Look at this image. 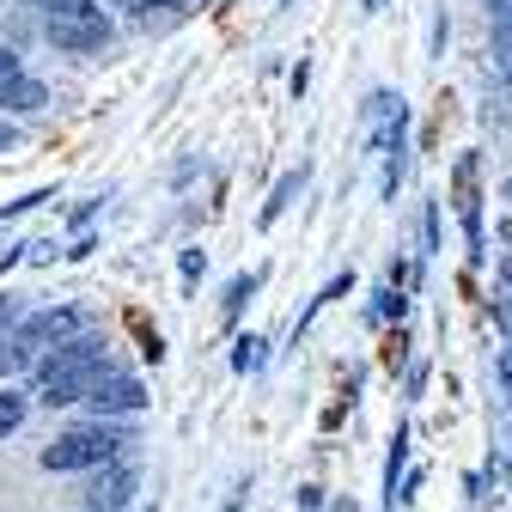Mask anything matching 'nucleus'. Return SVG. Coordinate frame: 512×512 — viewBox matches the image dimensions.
<instances>
[{
    "instance_id": "nucleus-6",
    "label": "nucleus",
    "mask_w": 512,
    "mask_h": 512,
    "mask_svg": "<svg viewBox=\"0 0 512 512\" xmlns=\"http://www.w3.org/2000/svg\"><path fill=\"white\" fill-rule=\"evenodd\" d=\"M299 183H305V171H287V177H281V183H275V196H269V202H263V226H275V220H281V214H287V202H293V196H299Z\"/></svg>"
},
{
    "instance_id": "nucleus-4",
    "label": "nucleus",
    "mask_w": 512,
    "mask_h": 512,
    "mask_svg": "<svg viewBox=\"0 0 512 512\" xmlns=\"http://www.w3.org/2000/svg\"><path fill=\"white\" fill-rule=\"evenodd\" d=\"M80 494H86V512H128V500H135V470H128V464H110V470H98Z\"/></svg>"
},
{
    "instance_id": "nucleus-1",
    "label": "nucleus",
    "mask_w": 512,
    "mask_h": 512,
    "mask_svg": "<svg viewBox=\"0 0 512 512\" xmlns=\"http://www.w3.org/2000/svg\"><path fill=\"white\" fill-rule=\"evenodd\" d=\"M110 372V342L98 330L74 336L68 348H55L43 366H37V403L61 409V403H86L92 397V384Z\"/></svg>"
},
{
    "instance_id": "nucleus-5",
    "label": "nucleus",
    "mask_w": 512,
    "mask_h": 512,
    "mask_svg": "<svg viewBox=\"0 0 512 512\" xmlns=\"http://www.w3.org/2000/svg\"><path fill=\"white\" fill-rule=\"evenodd\" d=\"M86 403L98 409V421H104V415H135V409L147 403V391H141V378H128V372H104V378L92 384Z\"/></svg>"
},
{
    "instance_id": "nucleus-3",
    "label": "nucleus",
    "mask_w": 512,
    "mask_h": 512,
    "mask_svg": "<svg viewBox=\"0 0 512 512\" xmlns=\"http://www.w3.org/2000/svg\"><path fill=\"white\" fill-rule=\"evenodd\" d=\"M43 37L68 55H92L110 43V19L98 0H43Z\"/></svg>"
},
{
    "instance_id": "nucleus-2",
    "label": "nucleus",
    "mask_w": 512,
    "mask_h": 512,
    "mask_svg": "<svg viewBox=\"0 0 512 512\" xmlns=\"http://www.w3.org/2000/svg\"><path fill=\"white\" fill-rule=\"evenodd\" d=\"M122 445H135L122 427H110V421H92V427H68L61 439H49L43 445V470H110L116 458H122Z\"/></svg>"
},
{
    "instance_id": "nucleus-20",
    "label": "nucleus",
    "mask_w": 512,
    "mask_h": 512,
    "mask_svg": "<svg viewBox=\"0 0 512 512\" xmlns=\"http://www.w3.org/2000/svg\"><path fill=\"white\" fill-rule=\"evenodd\" d=\"M37 7H43V0H37Z\"/></svg>"
},
{
    "instance_id": "nucleus-18",
    "label": "nucleus",
    "mask_w": 512,
    "mask_h": 512,
    "mask_svg": "<svg viewBox=\"0 0 512 512\" xmlns=\"http://www.w3.org/2000/svg\"><path fill=\"white\" fill-rule=\"evenodd\" d=\"M378 7H384V0H366V13H378Z\"/></svg>"
},
{
    "instance_id": "nucleus-19",
    "label": "nucleus",
    "mask_w": 512,
    "mask_h": 512,
    "mask_svg": "<svg viewBox=\"0 0 512 512\" xmlns=\"http://www.w3.org/2000/svg\"><path fill=\"white\" fill-rule=\"evenodd\" d=\"M506 202H512V177H506Z\"/></svg>"
},
{
    "instance_id": "nucleus-17",
    "label": "nucleus",
    "mask_w": 512,
    "mask_h": 512,
    "mask_svg": "<svg viewBox=\"0 0 512 512\" xmlns=\"http://www.w3.org/2000/svg\"><path fill=\"white\" fill-rule=\"evenodd\" d=\"M7 263H13V250H0V269H7Z\"/></svg>"
},
{
    "instance_id": "nucleus-8",
    "label": "nucleus",
    "mask_w": 512,
    "mask_h": 512,
    "mask_svg": "<svg viewBox=\"0 0 512 512\" xmlns=\"http://www.w3.org/2000/svg\"><path fill=\"white\" fill-rule=\"evenodd\" d=\"M25 409H31V397H19V391H0V439H13V433H19Z\"/></svg>"
},
{
    "instance_id": "nucleus-9",
    "label": "nucleus",
    "mask_w": 512,
    "mask_h": 512,
    "mask_svg": "<svg viewBox=\"0 0 512 512\" xmlns=\"http://www.w3.org/2000/svg\"><path fill=\"white\" fill-rule=\"evenodd\" d=\"M31 74H25V61H19V49H7V43H0V98H7L13 86H25Z\"/></svg>"
},
{
    "instance_id": "nucleus-12",
    "label": "nucleus",
    "mask_w": 512,
    "mask_h": 512,
    "mask_svg": "<svg viewBox=\"0 0 512 512\" xmlns=\"http://www.w3.org/2000/svg\"><path fill=\"white\" fill-rule=\"evenodd\" d=\"M177 7H189V0H141L135 19H141V25H153V13H177Z\"/></svg>"
},
{
    "instance_id": "nucleus-15",
    "label": "nucleus",
    "mask_w": 512,
    "mask_h": 512,
    "mask_svg": "<svg viewBox=\"0 0 512 512\" xmlns=\"http://www.w3.org/2000/svg\"><path fill=\"white\" fill-rule=\"evenodd\" d=\"M110 7H141V0H110Z\"/></svg>"
},
{
    "instance_id": "nucleus-7",
    "label": "nucleus",
    "mask_w": 512,
    "mask_h": 512,
    "mask_svg": "<svg viewBox=\"0 0 512 512\" xmlns=\"http://www.w3.org/2000/svg\"><path fill=\"white\" fill-rule=\"evenodd\" d=\"M43 104H49L43 80H25V86H13L7 98H0V110H19V116H31V110H43Z\"/></svg>"
},
{
    "instance_id": "nucleus-16",
    "label": "nucleus",
    "mask_w": 512,
    "mask_h": 512,
    "mask_svg": "<svg viewBox=\"0 0 512 512\" xmlns=\"http://www.w3.org/2000/svg\"><path fill=\"white\" fill-rule=\"evenodd\" d=\"M7 141H13V128H0V147H7Z\"/></svg>"
},
{
    "instance_id": "nucleus-14",
    "label": "nucleus",
    "mask_w": 512,
    "mask_h": 512,
    "mask_svg": "<svg viewBox=\"0 0 512 512\" xmlns=\"http://www.w3.org/2000/svg\"><path fill=\"white\" fill-rule=\"evenodd\" d=\"M25 256H31V263H49V256H55V244H49V238H37V244H25Z\"/></svg>"
},
{
    "instance_id": "nucleus-13",
    "label": "nucleus",
    "mask_w": 512,
    "mask_h": 512,
    "mask_svg": "<svg viewBox=\"0 0 512 512\" xmlns=\"http://www.w3.org/2000/svg\"><path fill=\"white\" fill-rule=\"evenodd\" d=\"M378 311H384V317H403V311H409V299H403L397 287H384V293H378Z\"/></svg>"
},
{
    "instance_id": "nucleus-10",
    "label": "nucleus",
    "mask_w": 512,
    "mask_h": 512,
    "mask_svg": "<svg viewBox=\"0 0 512 512\" xmlns=\"http://www.w3.org/2000/svg\"><path fill=\"white\" fill-rule=\"evenodd\" d=\"M263 360H269V342H263V336H238V354H232L238 372H256Z\"/></svg>"
},
{
    "instance_id": "nucleus-11",
    "label": "nucleus",
    "mask_w": 512,
    "mask_h": 512,
    "mask_svg": "<svg viewBox=\"0 0 512 512\" xmlns=\"http://www.w3.org/2000/svg\"><path fill=\"white\" fill-rule=\"evenodd\" d=\"M403 458H409V433L397 427V439H391V464H384V482H391V506H397V470H403Z\"/></svg>"
}]
</instances>
